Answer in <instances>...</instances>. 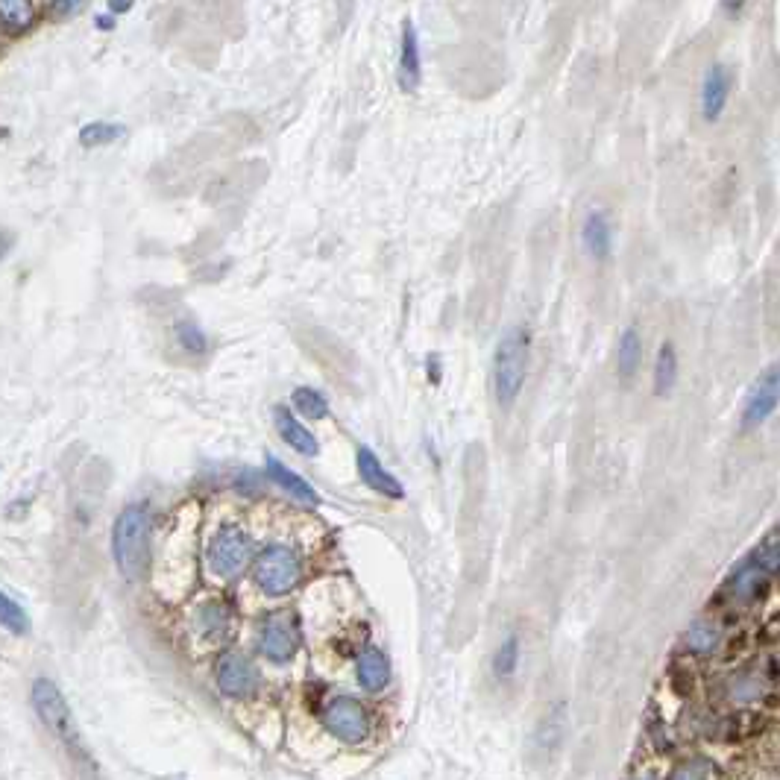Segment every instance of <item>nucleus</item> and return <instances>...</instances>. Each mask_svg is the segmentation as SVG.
Here are the masks:
<instances>
[{
	"label": "nucleus",
	"instance_id": "72a5a7b5",
	"mask_svg": "<svg viewBox=\"0 0 780 780\" xmlns=\"http://www.w3.org/2000/svg\"><path fill=\"white\" fill-rule=\"evenodd\" d=\"M94 24H97V30H112V27H115V21H112L109 15H97Z\"/></svg>",
	"mask_w": 780,
	"mask_h": 780
},
{
	"label": "nucleus",
	"instance_id": "a211bd4d",
	"mask_svg": "<svg viewBox=\"0 0 780 780\" xmlns=\"http://www.w3.org/2000/svg\"><path fill=\"white\" fill-rule=\"evenodd\" d=\"M581 241L587 247V253L596 261H605L610 256V247H613V229H610V220H607L605 212H593L584 220V229H581Z\"/></svg>",
	"mask_w": 780,
	"mask_h": 780
},
{
	"label": "nucleus",
	"instance_id": "bb28decb",
	"mask_svg": "<svg viewBox=\"0 0 780 780\" xmlns=\"http://www.w3.org/2000/svg\"><path fill=\"white\" fill-rule=\"evenodd\" d=\"M561 737H564V707L546 713V719L540 722V728H537V734H534V745H540L543 754H549V742L558 745Z\"/></svg>",
	"mask_w": 780,
	"mask_h": 780
},
{
	"label": "nucleus",
	"instance_id": "f8f14e48",
	"mask_svg": "<svg viewBox=\"0 0 780 780\" xmlns=\"http://www.w3.org/2000/svg\"><path fill=\"white\" fill-rule=\"evenodd\" d=\"M355 467H358L361 481H364L370 490L382 493L385 499H402V496H405L399 478L382 467V461L376 458V452H373L370 446H358V452H355Z\"/></svg>",
	"mask_w": 780,
	"mask_h": 780
},
{
	"label": "nucleus",
	"instance_id": "b1692460",
	"mask_svg": "<svg viewBox=\"0 0 780 780\" xmlns=\"http://www.w3.org/2000/svg\"><path fill=\"white\" fill-rule=\"evenodd\" d=\"M127 135V127L124 124H112V121H91L80 130V144L86 150H94V147H109L115 144L118 138Z\"/></svg>",
	"mask_w": 780,
	"mask_h": 780
},
{
	"label": "nucleus",
	"instance_id": "7c9ffc66",
	"mask_svg": "<svg viewBox=\"0 0 780 780\" xmlns=\"http://www.w3.org/2000/svg\"><path fill=\"white\" fill-rule=\"evenodd\" d=\"M745 3L748 0H719V6H722V12L728 15V18H737L739 12L745 9Z\"/></svg>",
	"mask_w": 780,
	"mask_h": 780
},
{
	"label": "nucleus",
	"instance_id": "20e7f679",
	"mask_svg": "<svg viewBox=\"0 0 780 780\" xmlns=\"http://www.w3.org/2000/svg\"><path fill=\"white\" fill-rule=\"evenodd\" d=\"M303 575V564L300 555L288 546H270L264 549L256 566H253V578L259 584V590L264 596H285L300 584Z\"/></svg>",
	"mask_w": 780,
	"mask_h": 780
},
{
	"label": "nucleus",
	"instance_id": "1a4fd4ad",
	"mask_svg": "<svg viewBox=\"0 0 780 780\" xmlns=\"http://www.w3.org/2000/svg\"><path fill=\"white\" fill-rule=\"evenodd\" d=\"M217 687L232 698H244V695L256 693L259 687V669L253 666L250 657L238 654V651H226L217 657L215 666Z\"/></svg>",
	"mask_w": 780,
	"mask_h": 780
},
{
	"label": "nucleus",
	"instance_id": "c85d7f7f",
	"mask_svg": "<svg viewBox=\"0 0 780 780\" xmlns=\"http://www.w3.org/2000/svg\"><path fill=\"white\" fill-rule=\"evenodd\" d=\"M672 775H675V778H719V775H722V769H719L713 760H704V757H698V760L684 763L681 769H675Z\"/></svg>",
	"mask_w": 780,
	"mask_h": 780
},
{
	"label": "nucleus",
	"instance_id": "5701e85b",
	"mask_svg": "<svg viewBox=\"0 0 780 780\" xmlns=\"http://www.w3.org/2000/svg\"><path fill=\"white\" fill-rule=\"evenodd\" d=\"M719 643H722V631L710 619H698L693 628L687 631V637H684V646L693 654H713V651L719 649Z\"/></svg>",
	"mask_w": 780,
	"mask_h": 780
},
{
	"label": "nucleus",
	"instance_id": "39448f33",
	"mask_svg": "<svg viewBox=\"0 0 780 780\" xmlns=\"http://www.w3.org/2000/svg\"><path fill=\"white\" fill-rule=\"evenodd\" d=\"M256 555V543L235 525L220 528L209 549H206V566L217 578H235L241 575Z\"/></svg>",
	"mask_w": 780,
	"mask_h": 780
},
{
	"label": "nucleus",
	"instance_id": "f3484780",
	"mask_svg": "<svg viewBox=\"0 0 780 780\" xmlns=\"http://www.w3.org/2000/svg\"><path fill=\"white\" fill-rule=\"evenodd\" d=\"M264 467H267V476L273 478L279 487H285L294 499H300V502H305V505H317V502H320L317 490H314V487H311L300 473H294L291 467H285L276 455H267Z\"/></svg>",
	"mask_w": 780,
	"mask_h": 780
},
{
	"label": "nucleus",
	"instance_id": "9b49d317",
	"mask_svg": "<svg viewBox=\"0 0 780 780\" xmlns=\"http://www.w3.org/2000/svg\"><path fill=\"white\" fill-rule=\"evenodd\" d=\"M731 88H734V74L728 65H710L707 74H704V83H701V115L704 121H719L725 106H728V97H731Z\"/></svg>",
	"mask_w": 780,
	"mask_h": 780
},
{
	"label": "nucleus",
	"instance_id": "412c9836",
	"mask_svg": "<svg viewBox=\"0 0 780 780\" xmlns=\"http://www.w3.org/2000/svg\"><path fill=\"white\" fill-rule=\"evenodd\" d=\"M678 382V352L672 344H663L654 361V393L666 396Z\"/></svg>",
	"mask_w": 780,
	"mask_h": 780
},
{
	"label": "nucleus",
	"instance_id": "473e14b6",
	"mask_svg": "<svg viewBox=\"0 0 780 780\" xmlns=\"http://www.w3.org/2000/svg\"><path fill=\"white\" fill-rule=\"evenodd\" d=\"M9 250H12V235H9V232H0V261L9 256Z\"/></svg>",
	"mask_w": 780,
	"mask_h": 780
},
{
	"label": "nucleus",
	"instance_id": "a878e982",
	"mask_svg": "<svg viewBox=\"0 0 780 780\" xmlns=\"http://www.w3.org/2000/svg\"><path fill=\"white\" fill-rule=\"evenodd\" d=\"M294 408L308 420H323L329 414V402L320 390L297 388L294 390Z\"/></svg>",
	"mask_w": 780,
	"mask_h": 780
},
{
	"label": "nucleus",
	"instance_id": "4468645a",
	"mask_svg": "<svg viewBox=\"0 0 780 780\" xmlns=\"http://www.w3.org/2000/svg\"><path fill=\"white\" fill-rule=\"evenodd\" d=\"M273 423H276V432H279V437H282V440H285L291 449H297V452H300V455H305V458H314V455H320V443H317L314 432H308V429H305L291 408H285V405H276V408H273Z\"/></svg>",
	"mask_w": 780,
	"mask_h": 780
},
{
	"label": "nucleus",
	"instance_id": "ddd939ff",
	"mask_svg": "<svg viewBox=\"0 0 780 780\" xmlns=\"http://www.w3.org/2000/svg\"><path fill=\"white\" fill-rule=\"evenodd\" d=\"M423 77V56H420V36L414 21H402V36H399V86L405 91H417Z\"/></svg>",
	"mask_w": 780,
	"mask_h": 780
},
{
	"label": "nucleus",
	"instance_id": "393cba45",
	"mask_svg": "<svg viewBox=\"0 0 780 780\" xmlns=\"http://www.w3.org/2000/svg\"><path fill=\"white\" fill-rule=\"evenodd\" d=\"M517 666H520V637L511 634V637H505V643L499 646L496 657H493V672H496L499 681H508V678H514Z\"/></svg>",
	"mask_w": 780,
	"mask_h": 780
},
{
	"label": "nucleus",
	"instance_id": "7ed1b4c3",
	"mask_svg": "<svg viewBox=\"0 0 780 780\" xmlns=\"http://www.w3.org/2000/svg\"><path fill=\"white\" fill-rule=\"evenodd\" d=\"M531 338L522 326H514L502 335L493 352V393L502 408H511L520 399L525 376H528Z\"/></svg>",
	"mask_w": 780,
	"mask_h": 780
},
{
	"label": "nucleus",
	"instance_id": "f257e3e1",
	"mask_svg": "<svg viewBox=\"0 0 780 780\" xmlns=\"http://www.w3.org/2000/svg\"><path fill=\"white\" fill-rule=\"evenodd\" d=\"M153 514L147 502H130L112 522V561L124 581L138 584L150 572Z\"/></svg>",
	"mask_w": 780,
	"mask_h": 780
},
{
	"label": "nucleus",
	"instance_id": "423d86ee",
	"mask_svg": "<svg viewBox=\"0 0 780 780\" xmlns=\"http://www.w3.org/2000/svg\"><path fill=\"white\" fill-rule=\"evenodd\" d=\"M772 572L763 564H757L751 555L725 578L722 590H719V605L728 607H748L754 602H760L772 584Z\"/></svg>",
	"mask_w": 780,
	"mask_h": 780
},
{
	"label": "nucleus",
	"instance_id": "c756f323",
	"mask_svg": "<svg viewBox=\"0 0 780 780\" xmlns=\"http://www.w3.org/2000/svg\"><path fill=\"white\" fill-rule=\"evenodd\" d=\"M88 6V0H50V18L53 21H71Z\"/></svg>",
	"mask_w": 780,
	"mask_h": 780
},
{
	"label": "nucleus",
	"instance_id": "6e6552de",
	"mask_svg": "<svg viewBox=\"0 0 780 780\" xmlns=\"http://www.w3.org/2000/svg\"><path fill=\"white\" fill-rule=\"evenodd\" d=\"M259 649L267 660L273 663H285L291 660L300 649V625L297 616L282 610V613H270L259 625Z\"/></svg>",
	"mask_w": 780,
	"mask_h": 780
},
{
	"label": "nucleus",
	"instance_id": "2f4dec72",
	"mask_svg": "<svg viewBox=\"0 0 780 780\" xmlns=\"http://www.w3.org/2000/svg\"><path fill=\"white\" fill-rule=\"evenodd\" d=\"M106 6H109L112 15H127L132 6H135V0H106Z\"/></svg>",
	"mask_w": 780,
	"mask_h": 780
},
{
	"label": "nucleus",
	"instance_id": "dca6fc26",
	"mask_svg": "<svg viewBox=\"0 0 780 780\" xmlns=\"http://www.w3.org/2000/svg\"><path fill=\"white\" fill-rule=\"evenodd\" d=\"M355 675H358V681H361L364 690H370V693L385 690L390 684V660L385 657V651H379L376 646H367V649L358 654Z\"/></svg>",
	"mask_w": 780,
	"mask_h": 780
},
{
	"label": "nucleus",
	"instance_id": "6ab92c4d",
	"mask_svg": "<svg viewBox=\"0 0 780 780\" xmlns=\"http://www.w3.org/2000/svg\"><path fill=\"white\" fill-rule=\"evenodd\" d=\"M640 358H643V341H640V332L634 326H628L622 335H619V347H616V373L619 379H631L640 367Z\"/></svg>",
	"mask_w": 780,
	"mask_h": 780
},
{
	"label": "nucleus",
	"instance_id": "f03ea898",
	"mask_svg": "<svg viewBox=\"0 0 780 780\" xmlns=\"http://www.w3.org/2000/svg\"><path fill=\"white\" fill-rule=\"evenodd\" d=\"M30 704H33V710H36V716H39L44 731L68 751L71 760L83 763V766H88V772H91V769H94L91 751H88L83 731H80V725H77V716H74V710H71V704H68V698L62 695V690H59L50 678H36V681L30 684Z\"/></svg>",
	"mask_w": 780,
	"mask_h": 780
},
{
	"label": "nucleus",
	"instance_id": "4be33fe9",
	"mask_svg": "<svg viewBox=\"0 0 780 780\" xmlns=\"http://www.w3.org/2000/svg\"><path fill=\"white\" fill-rule=\"evenodd\" d=\"M0 628H6L12 637H30V631H33L30 613L3 590H0Z\"/></svg>",
	"mask_w": 780,
	"mask_h": 780
},
{
	"label": "nucleus",
	"instance_id": "aec40b11",
	"mask_svg": "<svg viewBox=\"0 0 780 780\" xmlns=\"http://www.w3.org/2000/svg\"><path fill=\"white\" fill-rule=\"evenodd\" d=\"M36 24L33 0H0V27L6 33H24Z\"/></svg>",
	"mask_w": 780,
	"mask_h": 780
},
{
	"label": "nucleus",
	"instance_id": "2eb2a0df",
	"mask_svg": "<svg viewBox=\"0 0 780 780\" xmlns=\"http://www.w3.org/2000/svg\"><path fill=\"white\" fill-rule=\"evenodd\" d=\"M232 628V610L226 602H203L194 613V631L203 643H217L229 634Z\"/></svg>",
	"mask_w": 780,
	"mask_h": 780
},
{
	"label": "nucleus",
	"instance_id": "9d476101",
	"mask_svg": "<svg viewBox=\"0 0 780 780\" xmlns=\"http://www.w3.org/2000/svg\"><path fill=\"white\" fill-rule=\"evenodd\" d=\"M778 408V367L772 364L766 373L757 376V382L751 385L745 396V408H742V429H757L763 426Z\"/></svg>",
	"mask_w": 780,
	"mask_h": 780
},
{
	"label": "nucleus",
	"instance_id": "cd10ccee",
	"mask_svg": "<svg viewBox=\"0 0 780 780\" xmlns=\"http://www.w3.org/2000/svg\"><path fill=\"white\" fill-rule=\"evenodd\" d=\"M176 341H179V347L185 349L188 355H203V352L209 349L203 329H200L197 323H191V320H182V323L176 326Z\"/></svg>",
	"mask_w": 780,
	"mask_h": 780
},
{
	"label": "nucleus",
	"instance_id": "0eeeda50",
	"mask_svg": "<svg viewBox=\"0 0 780 780\" xmlns=\"http://www.w3.org/2000/svg\"><path fill=\"white\" fill-rule=\"evenodd\" d=\"M323 725L332 737L347 745H358L370 737V713L361 701L349 695H338L323 707Z\"/></svg>",
	"mask_w": 780,
	"mask_h": 780
}]
</instances>
